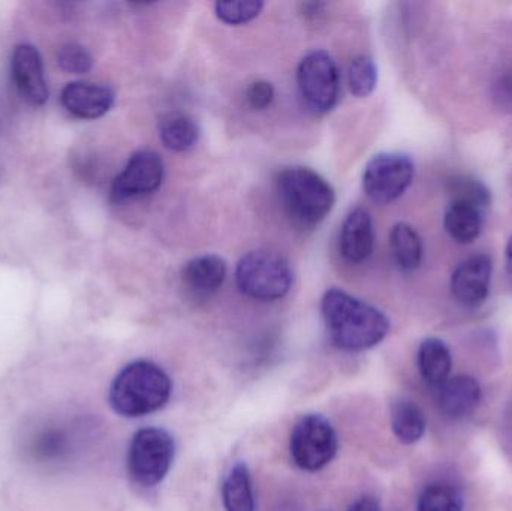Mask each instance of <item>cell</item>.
<instances>
[{"label":"cell","mask_w":512,"mask_h":511,"mask_svg":"<svg viewBox=\"0 0 512 511\" xmlns=\"http://www.w3.org/2000/svg\"><path fill=\"white\" fill-rule=\"evenodd\" d=\"M321 311L331 341L349 353L376 347L390 332V320L384 312L339 288L324 294Z\"/></svg>","instance_id":"1"},{"label":"cell","mask_w":512,"mask_h":511,"mask_svg":"<svg viewBox=\"0 0 512 511\" xmlns=\"http://www.w3.org/2000/svg\"><path fill=\"white\" fill-rule=\"evenodd\" d=\"M170 377L147 360L129 363L114 378L110 389L111 408L128 419L156 413L170 401Z\"/></svg>","instance_id":"2"},{"label":"cell","mask_w":512,"mask_h":511,"mask_svg":"<svg viewBox=\"0 0 512 511\" xmlns=\"http://www.w3.org/2000/svg\"><path fill=\"white\" fill-rule=\"evenodd\" d=\"M276 183L283 206L300 224H319L336 203L333 186L310 168H286L280 171Z\"/></svg>","instance_id":"3"},{"label":"cell","mask_w":512,"mask_h":511,"mask_svg":"<svg viewBox=\"0 0 512 511\" xmlns=\"http://www.w3.org/2000/svg\"><path fill=\"white\" fill-rule=\"evenodd\" d=\"M236 281L246 296L261 302H274L289 293L294 273L282 255L252 251L237 264Z\"/></svg>","instance_id":"4"},{"label":"cell","mask_w":512,"mask_h":511,"mask_svg":"<svg viewBox=\"0 0 512 511\" xmlns=\"http://www.w3.org/2000/svg\"><path fill=\"white\" fill-rule=\"evenodd\" d=\"M174 453L176 444L165 429H140L129 446V476L143 488L159 485L170 471Z\"/></svg>","instance_id":"5"},{"label":"cell","mask_w":512,"mask_h":511,"mask_svg":"<svg viewBox=\"0 0 512 511\" xmlns=\"http://www.w3.org/2000/svg\"><path fill=\"white\" fill-rule=\"evenodd\" d=\"M336 431L325 417L309 414L300 419L291 434V458L300 470L316 473L327 467L337 453Z\"/></svg>","instance_id":"6"},{"label":"cell","mask_w":512,"mask_h":511,"mask_svg":"<svg viewBox=\"0 0 512 511\" xmlns=\"http://www.w3.org/2000/svg\"><path fill=\"white\" fill-rule=\"evenodd\" d=\"M297 83L304 104L313 113H328L337 104L339 69L327 51L315 50L301 59L297 69Z\"/></svg>","instance_id":"7"},{"label":"cell","mask_w":512,"mask_h":511,"mask_svg":"<svg viewBox=\"0 0 512 511\" xmlns=\"http://www.w3.org/2000/svg\"><path fill=\"white\" fill-rule=\"evenodd\" d=\"M414 173V162L405 153H379L364 168V192L375 203H391L405 194L411 186Z\"/></svg>","instance_id":"8"},{"label":"cell","mask_w":512,"mask_h":511,"mask_svg":"<svg viewBox=\"0 0 512 511\" xmlns=\"http://www.w3.org/2000/svg\"><path fill=\"white\" fill-rule=\"evenodd\" d=\"M164 161L153 150H140L129 158L122 173L116 177L111 197L117 203L153 194L164 182Z\"/></svg>","instance_id":"9"},{"label":"cell","mask_w":512,"mask_h":511,"mask_svg":"<svg viewBox=\"0 0 512 511\" xmlns=\"http://www.w3.org/2000/svg\"><path fill=\"white\" fill-rule=\"evenodd\" d=\"M493 264L490 257L480 254L469 257L451 276V293L460 305L477 308L489 297Z\"/></svg>","instance_id":"10"},{"label":"cell","mask_w":512,"mask_h":511,"mask_svg":"<svg viewBox=\"0 0 512 511\" xmlns=\"http://www.w3.org/2000/svg\"><path fill=\"white\" fill-rule=\"evenodd\" d=\"M11 69L21 98L35 107L44 105L48 99V86L44 63L36 47L30 44L17 45L12 53Z\"/></svg>","instance_id":"11"},{"label":"cell","mask_w":512,"mask_h":511,"mask_svg":"<svg viewBox=\"0 0 512 511\" xmlns=\"http://www.w3.org/2000/svg\"><path fill=\"white\" fill-rule=\"evenodd\" d=\"M113 90L104 84L74 81L63 87L60 101L63 108L78 119L93 120L104 116L114 105Z\"/></svg>","instance_id":"12"},{"label":"cell","mask_w":512,"mask_h":511,"mask_svg":"<svg viewBox=\"0 0 512 511\" xmlns=\"http://www.w3.org/2000/svg\"><path fill=\"white\" fill-rule=\"evenodd\" d=\"M481 398L480 383L469 375L450 377L438 389L439 408L451 420H462L474 413Z\"/></svg>","instance_id":"13"},{"label":"cell","mask_w":512,"mask_h":511,"mask_svg":"<svg viewBox=\"0 0 512 511\" xmlns=\"http://www.w3.org/2000/svg\"><path fill=\"white\" fill-rule=\"evenodd\" d=\"M375 231L370 213L366 209L352 210L340 230V252L349 263H363L372 255Z\"/></svg>","instance_id":"14"},{"label":"cell","mask_w":512,"mask_h":511,"mask_svg":"<svg viewBox=\"0 0 512 511\" xmlns=\"http://www.w3.org/2000/svg\"><path fill=\"white\" fill-rule=\"evenodd\" d=\"M228 267L224 258L218 255H201L183 267V282L194 293L210 296L224 285Z\"/></svg>","instance_id":"15"},{"label":"cell","mask_w":512,"mask_h":511,"mask_svg":"<svg viewBox=\"0 0 512 511\" xmlns=\"http://www.w3.org/2000/svg\"><path fill=\"white\" fill-rule=\"evenodd\" d=\"M486 210L466 201L451 200L444 225L454 242L469 245L480 237Z\"/></svg>","instance_id":"16"},{"label":"cell","mask_w":512,"mask_h":511,"mask_svg":"<svg viewBox=\"0 0 512 511\" xmlns=\"http://www.w3.org/2000/svg\"><path fill=\"white\" fill-rule=\"evenodd\" d=\"M453 359L450 348L438 338H429L421 342L418 350V369L421 377L429 386L439 387L450 378Z\"/></svg>","instance_id":"17"},{"label":"cell","mask_w":512,"mask_h":511,"mask_svg":"<svg viewBox=\"0 0 512 511\" xmlns=\"http://www.w3.org/2000/svg\"><path fill=\"white\" fill-rule=\"evenodd\" d=\"M201 129L188 114L174 113L162 119L159 125V137L168 150L188 152L197 146Z\"/></svg>","instance_id":"18"},{"label":"cell","mask_w":512,"mask_h":511,"mask_svg":"<svg viewBox=\"0 0 512 511\" xmlns=\"http://www.w3.org/2000/svg\"><path fill=\"white\" fill-rule=\"evenodd\" d=\"M391 428L400 443H418L426 434V416L414 402L397 401L391 407Z\"/></svg>","instance_id":"19"},{"label":"cell","mask_w":512,"mask_h":511,"mask_svg":"<svg viewBox=\"0 0 512 511\" xmlns=\"http://www.w3.org/2000/svg\"><path fill=\"white\" fill-rule=\"evenodd\" d=\"M222 498L227 511H255L251 474L245 464H236L225 477Z\"/></svg>","instance_id":"20"},{"label":"cell","mask_w":512,"mask_h":511,"mask_svg":"<svg viewBox=\"0 0 512 511\" xmlns=\"http://www.w3.org/2000/svg\"><path fill=\"white\" fill-rule=\"evenodd\" d=\"M391 251L400 269L406 272L418 269L423 260V243L414 227L405 222L394 225L390 236Z\"/></svg>","instance_id":"21"},{"label":"cell","mask_w":512,"mask_h":511,"mask_svg":"<svg viewBox=\"0 0 512 511\" xmlns=\"http://www.w3.org/2000/svg\"><path fill=\"white\" fill-rule=\"evenodd\" d=\"M378 84V66L369 56H357L348 68V86L352 95L366 98Z\"/></svg>","instance_id":"22"},{"label":"cell","mask_w":512,"mask_h":511,"mask_svg":"<svg viewBox=\"0 0 512 511\" xmlns=\"http://www.w3.org/2000/svg\"><path fill=\"white\" fill-rule=\"evenodd\" d=\"M462 494L445 483L427 486L418 500V511H462Z\"/></svg>","instance_id":"23"},{"label":"cell","mask_w":512,"mask_h":511,"mask_svg":"<svg viewBox=\"0 0 512 511\" xmlns=\"http://www.w3.org/2000/svg\"><path fill=\"white\" fill-rule=\"evenodd\" d=\"M451 200L466 201L486 210L490 204V192L483 183L468 176L454 177L450 182Z\"/></svg>","instance_id":"24"},{"label":"cell","mask_w":512,"mask_h":511,"mask_svg":"<svg viewBox=\"0 0 512 511\" xmlns=\"http://www.w3.org/2000/svg\"><path fill=\"white\" fill-rule=\"evenodd\" d=\"M264 8V3L256 0H242V2H218L215 5L219 20L231 26L249 23L258 17Z\"/></svg>","instance_id":"25"},{"label":"cell","mask_w":512,"mask_h":511,"mask_svg":"<svg viewBox=\"0 0 512 511\" xmlns=\"http://www.w3.org/2000/svg\"><path fill=\"white\" fill-rule=\"evenodd\" d=\"M57 60H59L63 71L69 72V74H86L93 66L92 54L83 45L75 44V42L63 45L57 53Z\"/></svg>","instance_id":"26"},{"label":"cell","mask_w":512,"mask_h":511,"mask_svg":"<svg viewBox=\"0 0 512 511\" xmlns=\"http://www.w3.org/2000/svg\"><path fill=\"white\" fill-rule=\"evenodd\" d=\"M246 98H248V104L254 110H265V108L270 107L274 99L273 84L264 80L255 81L249 87Z\"/></svg>","instance_id":"27"},{"label":"cell","mask_w":512,"mask_h":511,"mask_svg":"<svg viewBox=\"0 0 512 511\" xmlns=\"http://www.w3.org/2000/svg\"><path fill=\"white\" fill-rule=\"evenodd\" d=\"M348 511H381V506L373 497H361L349 507Z\"/></svg>","instance_id":"28"},{"label":"cell","mask_w":512,"mask_h":511,"mask_svg":"<svg viewBox=\"0 0 512 511\" xmlns=\"http://www.w3.org/2000/svg\"><path fill=\"white\" fill-rule=\"evenodd\" d=\"M498 98H501L505 104L512 105V74L505 75L498 84Z\"/></svg>","instance_id":"29"},{"label":"cell","mask_w":512,"mask_h":511,"mask_svg":"<svg viewBox=\"0 0 512 511\" xmlns=\"http://www.w3.org/2000/svg\"><path fill=\"white\" fill-rule=\"evenodd\" d=\"M505 261H507V272L508 276L512 281V237L507 245V252H505Z\"/></svg>","instance_id":"30"}]
</instances>
